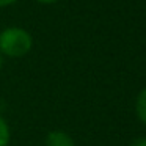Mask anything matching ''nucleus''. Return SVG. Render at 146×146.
I'll return each instance as SVG.
<instances>
[{"label": "nucleus", "instance_id": "f257e3e1", "mask_svg": "<svg viewBox=\"0 0 146 146\" xmlns=\"http://www.w3.org/2000/svg\"><path fill=\"white\" fill-rule=\"evenodd\" d=\"M33 49V36L22 27H7L0 32V54L8 58L25 57Z\"/></svg>", "mask_w": 146, "mask_h": 146}, {"label": "nucleus", "instance_id": "f03ea898", "mask_svg": "<svg viewBox=\"0 0 146 146\" xmlns=\"http://www.w3.org/2000/svg\"><path fill=\"white\" fill-rule=\"evenodd\" d=\"M44 145L46 146H76V141L68 132H64L61 129H55L47 132Z\"/></svg>", "mask_w": 146, "mask_h": 146}, {"label": "nucleus", "instance_id": "39448f33", "mask_svg": "<svg viewBox=\"0 0 146 146\" xmlns=\"http://www.w3.org/2000/svg\"><path fill=\"white\" fill-rule=\"evenodd\" d=\"M129 146H146V137H137L129 143Z\"/></svg>", "mask_w": 146, "mask_h": 146}, {"label": "nucleus", "instance_id": "7ed1b4c3", "mask_svg": "<svg viewBox=\"0 0 146 146\" xmlns=\"http://www.w3.org/2000/svg\"><path fill=\"white\" fill-rule=\"evenodd\" d=\"M135 115H137V118L140 119V123H143L146 126V88H143L141 91L137 94Z\"/></svg>", "mask_w": 146, "mask_h": 146}, {"label": "nucleus", "instance_id": "20e7f679", "mask_svg": "<svg viewBox=\"0 0 146 146\" xmlns=\"http://www.w3.org/2000/svg\"><path fill=\"white\" fill-rule=\"evenodd\" d=\"M11 141V127L8 121L0 115V146H10Z\"/></svg>", "mask_w": 146, "mask_h": 146}, {"label": "nucleus", "instance_id": "6e6552de", "mask_svg": "<svg viewBox=\"0 0 146 146\" xmlns=\"http://www.w3.org/2000/svg\"><path fill=\"white\" fill-rule=\"evenodd\" d=\"M3 63H5V57L0 54V71H2V68H3Z\"/></svg>", "mask_w": 146, "mask_h": 146}, {"label": "nucleus", "instance_id": "0eeeda50", "mask_svg": "<svg viewBox=\"0 0 146 146\" xmlns=\"http://www.w3.org/2000/svg\"><path fill=\"white\" fill-rule=\"evenodd\" d=\"M35 2L41 5H54V3H57L58 0H35Z\"/></svg>", "mask_w": 146, "mask_h": 146}, {"label": "nucleus", "instance_id": "423d86ee", "mask_svg": "<svg viewBox=\"0 0 146 146\" xmlns=\"http://www.w3.org/2000/svg\"><path fill=\"white\" fill-rule=\"evenodd\" d=\"M17 0H0V8L3 7H10V5H14Z\"/></svg>", "mask_w": 146, "mask_h": 146}]
</instances>
